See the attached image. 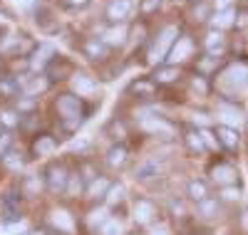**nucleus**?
Listing matches in <instances>:
<instances>
[{"instance_id":"obj_10","label":"nucleus","mask_w":248,"mask_h":235,"mask_svg":"<svg viewBox=\"0 0 248 235\" xmlns=\"http://www.w3.org/2000/svg\"><path fill=\"white\" fill-rule=\"evenodd\" d=\"M236 176H238V171H236V166H231V163H216L214 168H211V181H216L218 186H231V183H236Z\"/></svg>"},{"instance_id":"obj_33","label":"nucleus","mask_w":248,"mask_h":235,"mask_svg":"<svg viewBox=\"0 0 248 235\" xmlns=\"http://www.w3.org/2000/svg\"><path fill=\"white\" fill-rule=\"evenodd\" d=\"M102 235H122V223L117 218H109L105 225H102Z\"/></svg>"},{"instance_id":"obj_9","label":"nucleus","mask_w":248,"mask_h":235,"mask_svg":"<svg viewBox=\"0 0 248 235\" xmlns=\"http://www.w3.org/2000/svg\"><path fill=\"white\" fill-rule=\"evenodd\" d=\"M134 10V0H112L107 5V20L109 23H124Z\"/></svg>"},{"instance_id":"obj_46","label":"nucleus","mask_w":248,"mask_h":235,"mask_svg":"<svg viewBox=\"0 0 248 235\" xmlns=\"http://www.w3.org/2000/svg\"><path fill=\"white\" fill-rule=\"evenodd\" d=\"M82 148H87V141H72V151H82Z\"/></svg>"},{"instance_id":"obj_8","label":"nucleus","mask_w":248,"mask_h":235,"mask_svg":"<svg viewBox=\"0 0 248 235\" xmlns=\"http://www.w3.org/2000/svg\"><path fill=\"white\" fill-rule=\"evenodd\" d=\"M47 70V77L50 79H67V77H72L75 74V67H72V62L70 59H65V57H60V55H55L52 59H50V65L45 67Z\"/></svg>"},{"instance_id":"obj_39","label":"nucleus","mask_w":248,"mask_h":235,"mask_svg":"<svg viewBox=\"0 0 248 235\" xmlns=\"http://www.w3.org/2000/svg\"><path fill=\"white\" fill-rule=\"evenodd\" d=\"M0 121H3V126H15L20 121V117L15 112H5V114H0Z\"/></svg>"},{"instance_id":"obj_19","label":"nucleus","mask_w":248,"mask_h":235,"mask_svg":"<svg viewBox=\"0 0 248 235\" xmlns=\"http://www.w3.org/2000/svg\"><path fill=\"white\" fill-rule=\"evenodd\" d=\"M236 13L231 10V8H226V10H216L214 13V17H211V23H214V28H231L233 23H236V17H233Z\"/></svg>"},{"instance_id":"obj_23","label":"nucleus","mask_w":248,"mask_h":235,"mask_svg":"<svg viewBox=\"0 0 248 235\" xmlns=\"http://www.w3.org/2000/svg\"><path fill=\"white\" fill-rule=\"evenodd\" d=\"M184 141H186V146H189V151H194V154L206 151L203 139H201V134H199V132H186V134H184Z\"/></svg>"},{"instance_id":"obj_5","label":"nucleus","mask_w":248,"mask_h":235,"mask_svg":"<svg viewBox=\"0 0 248 235\" xmlns=\"http://www.w3.org/2000/svg\"><path fill=\"white\" fill-rule=\"evenodd\" d=\"M223 82L236 92L243 89L248 84V65L246 62H233V65H229V70L223 72Z\"/></svg>"},{"instance_id":"obj_49","label":"nucleus","mask_w":248,"mask_h":235,"mask_svg":"<svg viewBox=\"0 0 248 235\" xmlns=\"http://www.w3.org/2000/svg\"><path fill=\"white\" fill-rule=\"evenodd\" d=\"M32 235H45V233H32Z\"/></svg>"},{"instance_id":"obj_44","label":"nucleus","mask_w":248,"mask_h":235,"mask_svg":"<svg viewBox=\"0 0 248 235\" xmlns=\"http://www.w3.org/2000/svg\"><path fill=\"white\" fill-rule=\"evenodd\" d=\"M149 235H171V233H169V228L164 225V223H159V225H154V228L149 230Z\"/></svg>"},{"instance_id":"obj_35","label":"nucleus","mask_w":248,"mask_h":235,"mask_svg":"<svg viewBox=\"0 0 248 235\" xmlns=\"http://www.w3.org/2000/svg\"><path fill=\"white\" fill-rule=\"evenodd\" d=\"M3 161H5V166H8L10 171H20V168H23V159H17V156L10 154V151L3 156Z\"/></svg>"},{"instance_id":"obj_25","label":"nucleus","mask_w":248,"mask_h":235,"mask_svg":"<svg viewBox=\"0 0 248 235\" xmlns=\"http://www.w3.org/2000/svg\"><path fill=\"white\" fill-rule=\"evenodd\" d=\"M109 181L107 178H97V181H92L90 183V191H87V193L92 196V198H99V196H107V191H109Z\"/></svg>"},{"instance_id":"obj_20","label":"nucleus","mask_w":248,"mask_h":235,"mask_svg":"<svg viewBox=\"0 0 248 235\" xmlns=\"http://www.w3.org/2000/svg\"><path fill=\"white\" fill-rule=\"evenodd\" d=\"M20 89H23V87H20V82L15 77H3V79H0V97H15L17 99Z\"/></svg>"},{"instance_id":"obj_6","label":"nucleus","mask_w":248,"mask_h":235,"mask_svg":"<svg viewBox=\"0 0 248 235\" xmlns=\"http://www.w3.org/2000/svg\"><path fill=\"white\" fill-rule=\"evenodd\" d=\"M194 50H196L194 40H191L189 35H181V37L174 42L171 52H169V65H179V62L191 59V57H194Z\"/></svg>"},{"instance_id":"obj_2","label":"nucleus","mask_w":248,"mask_h":235,"mask_svg":"<svg viewBox=\"0 0 248 235\" xmlns=\"http://www.w3.org/2000/svg\"><path fill=\"white\" fill-rule=\"evenodd\" d=\"M179 37H181V35H179V28H176V25H167V28L156 35V42H154V47H152V52H149V59L154 62V59H161L164 55H169L171 47H174V42H176Z\"/></svg>"},{"instance_id":"obj_24","label":"nucleus","mask_w":248,"mask_h":235,"mask_svg":"<svg viewBox=\"0 0 248 235\" xmlns=\"http://www.w3.org/2000/svg\"><path fill=\"white\" fill-rule=\"evenodd\" d=\"M129 92L137 94V97H152V94H154V82H149V79H139V82H134L132 87H129Z\"/></svg>"},{"instance_id":"obj_16","label":"nucleus","mask_w":248,"mask_h":235,"mask_svg":"<svg viewBox=\"0 0 248 235\" xmlns=\"http://www.w3.org/2000/svg\"><path fill=\"white\" fill-rule=\"evenodd\" d=\"M216 134H218V141H221L226 148H236V146H238V132L231 129V126H226V124L218 126Z\"/></svg>"},{"instance_id":"obj_40","label":"nucleus","mask_w":248,"mask_h":235,"mask_svg":"<svg viewBox=\"0 0 248 235\" xmlns=\"http://www.w3.org/2000/svg\"><path fill=\"white\" fill-rule=\"evenodd\" d=\"M191 87H194L196 92H201V94L209 92V84H206V79H203V77H194V79H191Z\"/></svg>"},{"instance_id":"obj_34","label":"nucleus","mask_w":248,"mask_h":235,"mask_svg":"<svg viewBox=\"0 0 248 235\" xmlns=\"http://www.w3.org/2000/svg\"><path fill=\"white\" fill-rule=\"evenodd\" d=\"M199 134H201V139H203V146H206V148H218V136H214L209 129H201Z\"/></svg>"},{"instance_id":"obj_3","label":"nucleus","mask_w":248,"mask_h":235,"mask_svg":"<svg viewBox=\"0 0 248 235\" xmlns=\"http://www.w3.org/2000/svg\"><path fill=\"white\" fill-rule=\"evenodd\" d=\"M141 129L144 132H149L154 136H164V139H174L176 136V126L167 119H161V117H144L141 121Z\"/></svg>"},{"instance_id":"obj_11","label":"nucleus","mask_w":248,"mask_h":235,"mask_svg":"<svg viewBox=\"0 0 248 235\" xmlns=\"http://www.w3.org/2000/svg\"><path fill=\"white\" fill-rule=\"evenodd\" d=\"M50 223L55 225L57 233H65V235H75V218L70 216L67 210H52L50 213Z\"/></svg>"},{"instance_id":"obj_37","label":"nucleus","mask_w":248,"mask_h":235,"mask_svg":"<svg viewBox=\"0 0 248 235\" xmlns=\"http://www.w3.org/2000/svg\"><path fill=\"white\" fill-rule=\"evenodd\" d=\"M35 106H37L35 97H25V99L17 97V112H30V109H35Z\"/></svg>"},{"instance_id":"obj_4","label":"nucleus","mask_w":248,"mask_h":235,"mask_svg":"<svg viewBox=\"0 0 248 235\" xmlns=\"http://www.w3.org/2000/svg\"><path fill=\"white\" fill-rule=\"evenodd\" d=\"M47 188L52 191V193H65L67 191V181H70V174H67V168L62 166V163H52L47 168Z\"/></svg>"},{"instance_id":"obj_22","label":"nucleus","mask_w":248,"mask_h":235,"mask_svg":"<svg viewBox=\"0 0 248 235\" xmlns=\"http://www.w3.org/2000/svg\"><path fill=\"white\" fill-rule=\"evenodd\" d=\"M124 40H127V28L119 25V28H112L102 42H105V45H117L119 47V45H124Z\"/></svg>"},{"instance_id":"obj_17","label":"nucleus","mask_w":248,"mask_h":235,"mask_svg":"<svg viewBox=\"0 0 248 235\" xmlns=\"http://www.w3.org/2000/svg\"><path fill=\"white\" fill-rule=\"evenodd\" d=\"M124 161H127V146H112L109 151H107V163L112 166V168H122L124 166Z\"/></svg>"},{"instance_id":"obj_1","label":"nucleus","mask_w":248,"mask_h":235,"mask_svg":"<svg viewBox=\"0 0 248 235\" xmlns=\"http://www.w3.org/2000/svg\"><path fill=\"white\" fill-rule=\"evenodd\" d=\"M55 109H57L62 124H65V129H77V126L85 121V114H87L85 102L75 94H60L57 102H55Z\"/></svg>"},{"instance_id":"obj_26","label":"nucleus","mask_w":248,"mask_h":235,"mask_svg":"<svg viewBox=\"0 0 248 235\" xmlns=\"http://www.w3.org/2000/svg\"><path fill=\"white\" fill-rule=\"evenodd\" d=\"M105 198H107V203H109V206H114V203H122V201H124V186H122V183H112Z\"/></svg>"},{"instance_id":"obj_15","label":"nucleus","mask_w":248,"mask_h":235,"mask_svg":"<svg viewBox=\"0 0 248 235\" xmlns=\"http://www.w3.org/2000/svg\"><path fill=\"white\" fill-rule=\"evenodd\" d=\"M179 79V67L176 65H167V67H159L154 72V82L156 84H171Z\"/></svg>"},{"instance_id":"obj_47","label":"nucleus","mask_w":248,"mask_h":235,"mask_svg":"<svg viewBox=\"0 0 248 235\" xmlns=\"http://www.w3.org/2000/svg\"><path fill=\"white\" fill-rule=\"evenodd\" d=\"M248 23V13H241V20H238V25H246Z\"/></svg>"},{"instance_id":"obj_31","label":"nucleus","mask_w":248,"mask_h":235,"mask_svg":"<svg viewBox=\"0 0 248 235\" xmlns=\"http://www.w3.org/2000/svg\"><path fill=\"white\" fill-rule=\"evenodd\" d=\"M40 188H43V181H40L37 176H28V178H25V193H28V196H37Z\"/></svg>"},{"instance_id":"obj_32","label":"nucleus","mask_w":248,"mask_h":235,"mask_svg":"<svg viewBox=\"0 0 248 235\" xmlns=\"http://www.w3.org/2000/svg\"><path fill=\"white\" fill-rule=\"evenodd\" d=\"M109 218H107V210L105 208H97V210H92L90 213V225L94 228V225H105Z\"/></svg>"},{"instance_id":"obj_28","label":"nucleus","mask_w":248,"mask_h":235,"mask_svg":"<svg viewBox=\"0 0 248 235\" xmlns=\"http://www.w3.org/2000/svg\"><path fill=\"white\" fill-rule=\"evenodd\" d=\"M25 230L23 220H13V223H0V235H17Z\"/></svg>"},{"instance_id":"obj_45","label":"nucleus","mask_w":248,"mask_h":235,"mask_svg":"<svg viewBox=\"0 0 248 235\" xmlns=\"http://www.w3.org/2000/svg\"><path fill=\"white\" fill-rule=\"evenodd\" d=\"M62 3H67L72 8H82V5H87V0H62Z\"/></svg>"},{"instance_id":"obj_30","label":"nucleus","mask_w":248,"mask_h":235,"mask_svg":"<svg viewBox=\"0 0 248 235\" xmlns=\"http://www.w3.org/2000/svg\"><path fill=\"white\" fill-rule=\"evenodd\" d=\"M156 163L154 161H149V163H144V166H139L137 168V178L139 181H147V178H152V176H156Z\"/></svg>"},{"instance_id":"obj_13","label":"nucleus","mask_w":248,"mask_h":235,"mask_svg":"<svg viewBox=\"0 0 248 235\" xmlns=\"http://www.w3.org/2000/svg\"><path fill=\"white\" fill-rule=\"evenodd\" d=\"M57 148V139L50 134H37V139L32 141V151L35 156H52Z\"/></svg>"},{"instance_id":"obj_21","label":"nucleus","mask_w":248,"mask_h":235,"mask_svg":"<svg viewBox=\"0 0 248 235\" xmlns=\"http://www.w3.org/2000/svg\"><path fill=\"white\" fill-rule=\"evenodd\" d=\"M186 193H189L191 201H203L206 196H209V188H206L203 181H189V186H186Z\"/></svg>"},{"instance_id":"obj_7","label":"nucleus","mask_w":248,"mask_h":235,"mask_svg":"<svg viewBox=\"0 0 248 235\" xmlns=\"http://www.w3.org/2000/svg\"><path fill=\"white\" fill-rule=\"evenodd\" d=\"M156 206L147 198H139L134 201V208H132V218L139 223V225H149L152 220H156Z\"/></svg>"},{"instance_id":"obj_41","label":"nucleus","mask_w":248,"mask_h":235,"mask_svg":"<svg viewBox=\"0 0 248 235\" xmlns=\"http://www.w3.org/2000/svg\"><path fill=\"white\" fill-rule=\"evenodd\" d=\"M223 121H229V124H238V121H241L238 109H223Z\"/></svg>"},{"instance_id":"obj_18","label":"nucleus","mask_w":248,"mask_h":235,"mask_svg":"<svg viewBox=\"0 0 248 235\" xmlns=\"http://www.w3.org/2000/svg\"><path fill=\"white\" fill-rule=\"evenodd\" d=\"M85 55L92 59H105L107 57V45L102 40H90L85 42Z\"/></svg>"},{"instance_id":"obj_48","label":"nucleus","mask_w":248,"mask_h":235,"mask_svg":"<svg viewBox=\"0 0 248 235\" xmlns=\"http://www.w3.org/2000/svg\"><path fill=\"white\" fill-rule=\"evenodd\" d=\"M0 134H3V121H0Z\"/></svg>"},{"instance_id":"obj_27","label":"nucleus","mask_w":248,"mask_h":235,"mask_svg":"<svg viewBox=\"0 0 248 235\" xmlns=\"http://www.w3.org/2000/svg\"><path fill=\"white\" fill-rule=\"evenodd\" d=\"M218 210V203L214 201V198H203L201 203H199V213L203 218H214V213Z\"/></svg>"},{"instance_id":"obj_36","label":"nucleus","mask_w":248,"mask_h":235,"mask_svg":"<svg viewBox=\"0 0 248 235\" xmlns=\"http://www.w3.org/2000/svg\"><path fill=\"white\" fill-rule=\"evenodd\" d=\"M221 45H223L221 32H209V35H206V47H209L211 52H214V47H221Z\"/></svg>"},{"instance_id":"obj_43","label":"nucleus","mask_w":248,"mask_h":235,"mask_svg":"<svg viewBox=\"0 0 248 235\" xmlns=\"http://www.w3.org/2000/svg\"><path fill=\"white\" fill-rule=\"evenodd\" d=\"M159 3H161V0H144V3H141V13H154L159 8Z\"/></svg>"},{"instance_id":"obj_14","label":"nucleus","mask_w":248,"mask_h":235,"mask_svg":"<svg viewBox=\"0 0 248 235\" xmlns=\"http://www.w3.org/2000/svg\"><path fill=\"white\" fill-rule=\"evenodd\" d=\"M20 87H23L25 97H37L40 92H45L50 87V79H45V77H25L23 82H20Z\"/></svg>"},{"instance_id":"obj_29","label":"nucleus","mask_w":248,"mask_h":235,"mask_svg":"<svg viewBox=\"0 0 248 235\" xmlns=\"http://www.w3.org/2000/svg\"><path fill=\"white\" fill-rule=\"evenodd\" d=\"M82 181H85V178H82V174H72L70 181H67V191H65V193H67V196H79Z\"/></svg>"},{"instance_id":"obj_42","label":"nucleus","mask_w":248,"mask_h":235,"mask_svg":"<svg viewBox=\"0 0 248 235\" xmlns=\"http://www.w3.org/2000/svg\"><path fill=\"white\" fill-rule=\"evenodd\" d=\"M221 196H223V201H238V196H241V191H238V188H231V186H226Z\"/></svg>"},{"instance_id":"obj_12","label":"nucleus","mask_w":248,"mask_h":235,"mask_svg":"<svg viewBox=\"0 0 248 235\" xmlns=\"http://www.w3.org/2000/svg\"><path fill=\"white\" fill-rule=\"evenodd\" d=\"M72 87H75L77 97H87V94L97 92V82L90 74H85V72H75L72 74Z\"/></svg>"},{"instance_id":"obj_38","label":"nucleus","mask_w":248,"mask_h":235,"mask_svg":"<svg viewBox=\"0 0 248 235\" xmlns=\"http://www.w3.org/2000/svg\"><path fill=\"white\" fill-rule=\"evenodd\" d=\"M10 144H13V136L3 132V134H0V159H3V156L10 151Z\"/></svg>"}]
</instances>
